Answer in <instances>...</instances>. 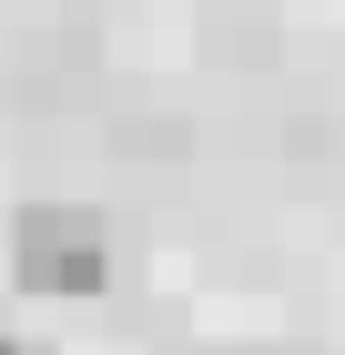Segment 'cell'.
<instances>
[{"instance_id":"6da1fadb","label":"cell","mask_w":345,"mask_h":355,"mask_svg":"<svg viewBox=\"0 0 345 355\" xmlns=\"http://www.w3.org/2000/svg\"><path fill=\"white\" fill-rule=\"evenodd\" d=\"M10 274H21L31 295H102L112 284L102 214H81V203H31V214L10 223Z\"/></svg>"},{"instance_id":"7a4b0ae2","label":"cell","mask_w":345,"mask_h":355,"mask_svg":"<svg viewBox=\"0 0 345 355\" xmlns=\"http://www.w3.org/2000/svg\"><path fill=\"white\" fill-rule=\"evenodd\" d=\"M0 355H21V345H0Z\"/></svg>"}]
</instances>
